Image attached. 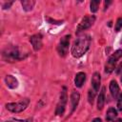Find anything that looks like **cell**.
I'll use <instances>...</instances> for the list:
<instances>
[{
	"instance_id": "cell-2",
	"label": "cell",
	"mask_w": 122,
	"mask_h": 122,
	"mask_svg": "<svg viewBox=\"0 0 122 122\" xmlns=\"http://www.w3.org/2000/svg\"><path fill=\"white\" fill-rule=\"evenodd\" d=\"M2 55L4 60H6L7 62H14L23 58V55L21 54L19 49L15 46H10L5 48Z\"/></svg>"
},
{
	"instance_id": "cell-23",
	"label": "cell",
	"mask_w": 122,
	"mask_h": 122,
	"mask_svg": "<svg viewBox=\"0 0 122 122\" xmlns=\"http://www.w3.org/2000/svg\"><path fill=\"white\" fill-rule=\"evenodd\" d=\"M92 122H102V120H101L100 118H94Z\"/></svg>"
},
{
	"instance_id": "cell-5",
	"label": "cell",
	"mask_w": 122,
	"mask_h": 122,
	"mask_svg": "<svg viewBox=\"0 0 122 122\" xmlns=\"http://www.w3.org/2000/svg\"><path fill=\"white\" fill-rule=\"evenodd\" d=\"M67 99H68L67 89L64 87L62 92H61V94H60V97H59V101H58L57 106H56V110H55V114L56 115H62L64 113L65 108H66V105H67Z\"/></svg>"
},
{
	"instance_id": "cell-15",
	"label": "cell",
	"mask_w": 122,
	"mask_h": 122,
	"mask_svg": "<svg viewBox=\"0 0 122 122\" xmlns=\"http://www.w3.org/2000/svg\"><path fill=\"white\" fill-rule=\"evenodd\" d=\"M117 116V112L114 108H110L106 113V119L107 121H112Z\"/></svg>"
},
{
	"instance_id": "cell-24",
	"label": "cell",
	"mask_w": 122,
	"mask_h": 122,
	"mask_svg": "<svg viewBox=\"0 0 122 122\" xmlns=\"http://www.w3.org/2000/svg\"><path fill=\"white\" fill-rule=\"evenodd\" d=\"M114 122H122V119H117V120H115Z\"/></svg>"
},
{
	"instance_id": "cell-9",
	"label": "cell",
	"mask_w": 122,
	"mask_h": 122,
	"mask_svg": "<svg viewBox=\"0 0 122 122\" xmlns=\"http://www.w3.org/2000/svg\"><path fill=\"white\" fill-rule=\"evenodd\" d=\"M100 83H101V76L99 74V72H94L92 78V89L97 92L100 87Z\"/></svg>"
},
{
	"instance_id": "cell-12",
	"label": "cell",
	"mask_w": 122,
	"mask_h": 122,
	"mask_svg": "<svg viewBox=\"0 0 122 122\" xmlns=\"http://www.w3.org/2000/svg\"><path fill=\"white\" fill-rule=\"evenodd\" d=\"M110 91H111V94L113 98H116L118 93H119V87L118 84L115 80H112L110 83Z\"/></svg>"
},
{
	"instance_id": "cell-19",
	"label": "cell",
	"mask_w": 122,
	"mask_h": 122,
	"mask_svg": "<svg viewBox=\"0 0 122 122\" xmlns=\"http://www.w3.org/2000/svg\"><path fill=\"white\" fill-rule=\"evenodd\" d=\"M121 29H122V17H119L116 21V24H115V30L119 31Z\"/></svg>"
},
{
	"instance_id": "cell-14",
	"label": "cell",
	"mask_w": 122,
	"mask_h": 122,
	"mask_svg": "<svg viewBox=\"0 0 122 122\" xmlns=\"http://www.w3.org/2000/svg\"><path fill=\"white\" fill-rule=\"evenodd\" d=\"M86 80V74L84 72H78L76 75H75V78H74V84L76 87L80 88L82 87V85L84 84Z\"/></svg>"
},
{
	"instance_id": "cell-21",
	"label": "cell",
	"mask_w": 122,
	"mask_h": 122,
	"mask_svg": "<svg viewBox=\"0 0 122 122\" xmlns=\"http://www.w3.org/2000/svg\"><path fill=\"white\" fill-rule=\"evenodd\" d=\"M32 119L31 118H28V119H24V120H19V119H12V120H10V121H7V122H31Z\"/></svg>"
},
{
	"instance_id": "cell-7",
	"label": "cell",
	"mask_w": 122,
	"mask_h": 122,
	"mask_svg": "<svg viewBox=\"0 0 122 122\" xmlns=\"http://www.w3.org/2000/svg\"><path fill=\"white\" fill-rule=\"evenodd\" d=\"M70 38H71V35H65L64 37L61 38L60 42H59V45L57 47V51L59 53L60 56L64 57L66 56V54L68 53V50H69V45H70Z\"/></svg>"
},
{
	"instance_id": "cell-11",
	"label": "cell",
	"mask_w": 122,
	"mask_h": 122,
	"mask_svg": "<svg viewBox=\"0 0 122 122\" xmlns=\"http://www.w3.org/2000/svg\"><path fill=\"white\" fill-rule=\"evenodd\" d=\"M79 99H80V95L77 92L73 91L71 92V112H73L75 110V108L77 107L78 105V102H79Z\"/></svg>"
},
{
	"instance_id": "cell-17",
	"label": "cell",
	"mask_w": 122,
	"mask_h": 122,
	"mask_svg": "<svg viewBox=\"0 0 122 122\" xmlns=\"http://www.w3.org/2000/svg\"><path fill=\"white\" fill-rule=\"evenodd\" d=\"M99 4H100V1H99V0H92V1H91V4H90L91 11H92V12L97 11L98 7H99Z\"/></svg>"
},
{
	"instance_id": "cell-22",
	"label": "cell",
	"mask_w": 122,
	"mask_h": 122,
	"mask_svg": "<svg viewBox=\"0 0 122 122\" xmlns=\"http://www.w3.org/2000/svg\"><path fill=\"white\" fill-rule=\"evenodd\" d=\"M11 4H12V2H9V3H6L5 5H3V9H7V8L9 9V8L10 7V5H11Z\"/></svg>"
},
{
	"instance_id": "cell-4",
	"label": "cell",
	"mask_w": 122,
	"mask_h": 122,
	"mask_svg": "<svg viewBox=\"0 0 122 122\" xmlns=\"http://www.w3.org/2000/svg\"><path fill=\"white\" fill-rule=\"evenodd\" d=\"M29 104H30V99L25 98L18 102L8 103V104H6V108H7V110H9L10 112H21L29 106Z\"/></svg>"
},
{
	"instance_id": "cell-13",
	"label": "cell",
	"mask_w": 122,
	"mask_h": 122,
	"mask_svg": "<svg viewBox=\"0 0 122 122\" xmlns=\"http://www.w3.org/2000/svg\"><path fill=\"white\" fill-rule=\"evenodd\" d=\"M105 104V88L103 87L101 92L98 94V98H97V110L101 111L104 107Z\"/></svg>"
},
{
	"instance_id": "cell-6",
	"label": "cell",
	"mask_w": 122,
	"mask_h": 122,
	"mask_svg": "<svg viewBox=\"0 0 122 122\" xmlns=\"http://www.w3.org/2000/svg\"><path fill=\"white\" fill-rule=\"evenodd\" d=\"M94 21H95V16H94V15H87V16H85V17L81 20V22L79 23V25L77 26L76 33L78 34V33H80L81 31H83V30H85L89 29L90 27H92V26L93 25Z\"/></svg>"
},
{
	"instance_id": "cell-8",
	"label": "cell",
	"mask_w": 122,
	"mask_h": 122,
	"mask_svg": "<svg viewBox=\"0 0 122 122\" xmlns=\"http://www.w3.org/2000/svg\"><path fill=\"white\" fill-rule=\"evenodd\" d=\"M42 35L40 33H37V34H34L32 36H30V42L31 43L32 45V48L34 49V51H39L42 46H43V41H42Z\"/></svg>"
},
{
	"instance_id": "cell-20",
	"label": "cell",
	"mask_w": 122,
	"mask_h": 122,
	"mask_svg": "<svg viewBox=\"0 0 122 122\" xmlns=\"http://www.w3.org/2000/svg\"><path fill=\"white\" fill-rule=\"evenodd\" d=\"M117 109H118V111L122 112V93L119 95L118 100H117Z\"/></svg>"
},
{
	"instance_id": "cell-10",
	"label": "cell",
	"mask_w": 122,
	"mask_h": 122,
	"mask_svg": "<svg viewBox=\"0 0 122 122\" xmlns=\"http://www.w3.org/2000/svg\"><path fill=\"white\" fill-rule=\"evenodd\" d=\"M5 82H6V85L10 89H15L18 87L17 79L12 75H7L5 77Z\"/></svg>"
},
{
	"instance_id": "cell-16",
	"label": "cell",
	"mask_w": 122,
	"mask_h": 122,
	"mask_svg": "<svg viewBox=\"0 0 122 122\" xmlns=\"http://www.w3.org/2000/svg\"><path fill=\"white\" fill-rule=\"evenodd\" d=\"M21 4H22L23 9H24L25 10L29 11V10H32V8H33L35 2L32 1V0H23V1H21Z\"/></svg>"
},
{
	"instance_id": "cell-3",
	"label": "cell",
	"mask_w": 122,
	"mask_h": 122,
	"mask_svg": "<svg viewBox=\"0 0 122 122\" xmlns=\"http://www.w3.org/2000/svg\"><path fill=\"white\" fill-rule=\"evenodd\" d=\"M122 57V50H117L115 51L107 60L106 65H105V72L107 73H111L115 67V64L117 63V61Z\"/></svg>"
},
{
	"instance_id": "cell-18",
	"label": "cell",
	"mask_w": 122,
	"mask_h": 122,
	"mask_svg": "<svg viewBox=\"0 0 122 122\" xmlns=\"http://www.w3.org/2000/svg\"><path fill=\"white\" fill-rule=\"evenodd\" d=\"M95 94H96V92L92 89H91L90 91H89V102L91 103V104H92V102H93V99H94V97H95Z\"/></svg>"
},
{
	"instance_id": "cell-25",
	"label": "cell",
	"mask_w": 122,
	"mask_h": 122,
	"mask_svg": "<svg viewBox=\"0 0 122 122\" xmlns=\"http://www.w3.org/2000/svg\"><path fill=\"white\" fill-rule=\"evenodd\" d=\"M121 82H122V76H121Z\"/></svg>"
},
{
	"instance_id": "cell-1",
	"label": "cell",
	"mask_w": 122,
	"mask_h": 122,
	"mask_svg": "<svg viewBox=\"0 0 122 122\" xmlns=\"http://www.w3.org/2000/svg\"><path fill=\"white\" fill-rule=\"evenodd\" d=\"M91 45V37L88 34H84L82 36H80L79 38H77L72 47H71V54L73 57H81L84 53H86V51L89 50Z\"/></svg>"
}]
</instances>
